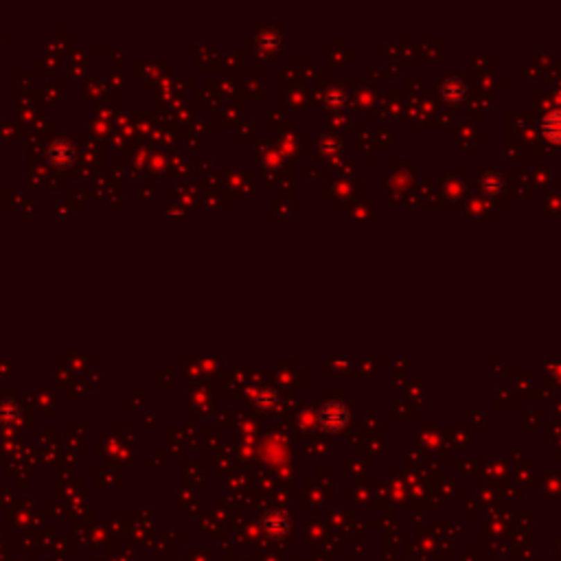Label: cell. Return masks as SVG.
Here are the masks:
<instances>
[{"instance_id": "1", "label": "cell", "mask_w": 561, "mask_h": 561, "mask_svg": "<svg viewBox=\"0 0 561 561\" xmlns=\"http://www.w3.org/2000/svg\"><path fill=\"white\" fill-rule=\"evenodd\" d=\"M320 423H322V428L338 432L349 423V410L338 402L327 404L320 408Z\"/></svg>"}, {"instance_id": "2", "label": "cell", "mask_w": 561, "mask_h": 561, "mask_svg": "<svg viewBox=\"0 0 561 561\" xmlns=\"http://www.w3.org/2000/svg\"><path fill=\"white\" fill-rule=\"evenodd\" d=\"M542 132L549 141L561 143V110H553L544 116L542 121Z\"/></svg>"}, {"instance_id": "3", "label": "cell", "mask_w": 561, "mask_h": 561, "mask_svg": "<svg viewBox=\"0 0 561 561\" xmlns=\"http://www.w3.org/2000/svg\"><path fill=\"white\" fill-rule=\"evenodd\" d=\"M443 97L451 99V101H458L460 97H465V84L460 79H447L443 84Z\"/></svg>"}, {"instance_id": "4", "label": "cell", "mask_w": 561, "mask_h": 561, "mask_svg": "<svg viewBox=\"0 0 561 561\" xmlns=\"http://www.w3.org/2000/svg\"><path fill=\"white\" fill-rule=\"evenodd\" d=\"M325 99H327V103H329L331 107H338V105H342V103H345L347 94H345V92H340V90H336V86H334L331 90H327Z\"/></svg>"}]
</instances>
